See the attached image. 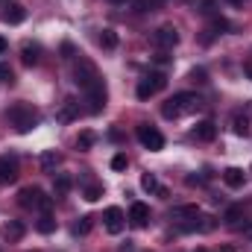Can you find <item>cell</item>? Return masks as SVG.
Returning a JSON list of instances; mask_svg holds the SVG:
<instances>
[{"instance_id":"1","label":"cell","mask_w":252,"mask_h":252,"mask_svg":"<svg viewBox=\"0 0 252 252\" xmlns=\"http://www.w3.org/2000/svg\"><path fill=\"white\" fill-rule=\"evenodd\" d=\"M202 109V100L196 97V94H188V91H179V94H173L164 106H161V115L167 118V121H173V118H182V115H190V112H199Z\"/></svg>"},{"instance_id":"2","label":"cell","mask_w":252,"mask_h":252,"mask_svg":"<svg viewBox=\"0 0 252 252\" xmlns=\"http://www.w3.org/2000/svg\"><path fill=\"white\" fill-rule=\"evenodd\" d=\"M6 121L15 126L18 132H30V129H35L38 126V112L32 109V106H27V103H15V106H9L6 109Z\"/></svg>"},{"instance_id":"3","label":"cell","mask_w":252,"mask_h":252,"mask_svg":"<svg viewBox=\"0 0 252 252\" xmlns=\"http://www.w3.org/2000/svg\"><path fill=\"white\" fill-rule=\"evenodd\" d=\"M103 76H100V70H97V64L91 62V59H85V56H79L76 62H73V82L82 88V91H88L94 82H100Z\"/></svg>"},{"instance_id":"4","label":"cell","mask_w":252,"mask_h":252,"mask_svg":"<svg viewBox=\"0 0 252 252\" xmlns=\"http://www.w3.org/2000/svg\"><path fill=\"white\" fill-rule=\"evenodd\" d=\"M18 202H21V208H35V211H50L53 208V196H47L41 188H35V185H30V188H24L18 193Z\"/></svg>"},{"instance_id":"5","label":"cell","mask_w":252,"mask_h":252,"mask_svg":"<svg viewBox=\"0 0 252 252\" xmlns=\"http://www.w3.org/2000/svg\"><path fill=\"white\" fill-rule=\"evenodd\" d=\"M164 85H167V76H164L161 70H150V73L138 82L135 94H138V100H150V97H153V94H158Z\"/></svg>"},{"instance_id":"6","label":"cell","mask_w":252,"mask_h":252,"mask_svg":"<svg viewBox=\"0 0 252 252\" xmlns=\"http://www.w3.org/2000/svg\"><path fill=\"white\" fill-rule=\"evenodd\" d=\"M135 135H138V141L150 150V153H158V150H164V135L156 129V126L150 124H141L138 129H135Z\"/></svg>"},{"instance_id":"7","label":"cell","mask_w":252,"mask_h":252,"mask_svg":"<svg viewBox=\"0 0 252 252\" xmlns=\"http://www.w3.org/2000/svg\"><path fill=\"white\" fill-rule=\"evenodd\" d=\"M106 97H109V94H106V82H103V79H100V82H94V85L85 91L88 112H91V115H100V112L106 109Z\"/></svg>"},{"instance_id":"8","label":"cell","mask_w":252,"mask_h":252,"mask_svg":"<svg viewBox=\"0 0 252 252\" xmlns=\"http://www.w3.org/2000/svg\"><path fill=\"white\" fill-rule=\"evenodd\" d=\"M103 223H106V232H109V235H121L124 226H126V214L118 208V205H112V208H106Z\"/></svg>"},{"instance_id":"9","label":"cell","mask_w":252,"mask_h":252,"mask_svg":"<svg viewBox=\"0 0 252 252\" xmlns=\"http://www.w3.org/2000/svg\"><path fill=\"white\" fill-rule=\"evenodd\" d=\"M153 41H156V47H161V50H173V47L179 44V32H176V27H158L156 35H153Z\"/></svg>"},{"instance_id":"10","label":"cell","mask_w":252,"mask_h":252,"mask_svg":"<svg viewBox=\"0 0 252 252\" xmlns=\"http://www.w3.org/2000/svg\"><path fill=\"white\" fill-rule=\"evenodd\" d=\"M18 179V156H0V188Z\"/></svg>"},{"instance_id":"11","label":"cell","mask_w":252,"mask_h":252,"mask_svg":"<svg viewBox=\"0 0 252 252\" xmlns=\"http://www.w3.org/2000/svg\"><path fill=\"white\" fill-rule=\"evenodd\" d=\"M0 235H3L9 244H15V241H21V238L27 235V226H24L21 220H6V223L0 226Z\"/></svg>"},{"instance_id":"12","label":"cell","mask_w":252,"mask_h":252,"mask_svg":"<svg viewBox=\"0 0 252 252\" xmlns=\"http://www.w3.org/2000/svg\"><path fill=\"white\" fill-rule=\"evenodd\" d=\"M129 223H132L135 229H144V226L150 223V208H147L144 202H132V208H129Z\"/></svg>"},{"instance_id":"13","label":"cell","mask_w":252,"mask_h":252,"mask_svg":"<svg viewBox=\"0 0 252 252\" xmlns=\"http://www.w3.org/2000/svg\"><path fill=\"white\" fill-rule=\"evenodd\" d=\"M24 18H27V9H24L21 3L9 0V3L3 6V21H6V24H21Z\"/></svg>"},{"instance_id":"14","label":"cell","mask_w":252,"mask_h":252,"mask_svg":"<svg viewBox=\"0 0 252 252\" xmlns=\"http://www.w3.org/2000/svg\"><path fill=\"white\" fill-rule=\"evenodd\" d=\"M193 138L196 141H214L217 138V124L214 121H199L193 126Z\"/></svg>"},{"instance_id":"15","label":"cell","mask_w":252,"mask_h":252,"mask_svg":"<svg viewBox=\"0 0 252 252\" xmlns=\"http://www.w3.org/2000/svg\"><path fill=\"white\" fill-rule=\"evenodd\" d=\"M223 182H226L232 190H238V188H244V182H247V173H244L241 167H226V170H223Z\"/></svg>"},{"instance_id":"16","label":"cell","mask_w":252,"mask_h":252,"mask_svg":"<svg viewBox=\"0 0 252 252\" xmlns=\"http://www.w3.org/2000/svg\"><path fill=\"white\" fill-rule=\"evenodd\" d=\"M141 188L147 190V193H156V196H161V199H167V188L153 176V173H144L141 176Z\"/></svg>"},{"instance_id":"17","label":"cell","mask_w":252,"mask_h":252,"mask_svg":"<svg viewBox=\"0 0 252 252\" xmlns=\"http://www.w3.org/2000/svg\"><path fill=\"white\" fill-rule=\"evenodd\" d=\"M76 115H79V103H76V100H64L62 109H59V115H56V121H59V124H70Z\"/></svg>"},{"instance_id":"18","label":"cell","mask_w":252,"mask_h":252,"mask_svg":"<svg viewBox=\"0 0 252 252\" xmlns=\"http://www.w3.org/2000/svg\"><path fill=\"white\" fill-rule=\"evenodd\" d=\"M38 56H41V47L38 44H32V41H24L21 44V62L24 64H35Z\"/></svg>"},{"instance_id":"19","label":"cell","mask_w":252,"mask_h":252,"mask_svg":"<svg viewBox=\"0 0 252 252\" xmlns=\"http://www.w3.org/2000/svg\"><path fill=\"white\" fill-rule=\"evenodd\" d=\"M196 214H199L196 205H176V208L170 211V220H179V223H182V220H190V217H196Z\"/></svg>"},{"instance_id":"20","label":"cell","mask_w":252,"mask_h":252,"mask_svg":"<svg viewBox=\"0 0 252 252\" xmlns=\"http://www.w3.org/2000/svg\"><path fill=\"white\" fill-rule=\"evenodd\" d=\"M232 132H235V135H241V138H247V135H250V118H247V115H241V112H238V115H232Z\"/></svg>"},{"instance_id":"21","label":"cell","mask_w":252,"mask_h":252,"mask_svg":"<svg viewBox=\"0 0 252 252\" xmlns=\"http://www.w3.org/2000/svg\"><path fill=\"white\" fill-rule=\"evenodd\" d=\"M35 229H38L41 235H50V232H56V220H53V214H50V211H44V214L38 217Z\"/></svg>"},{"instance_id":"22","label":"cell","mask_w":252,"mask_h":252,"mask_svg":"<svg viewBox=\"0 0 252 252\" xmlns=\"http://www.w3.org/2000/svg\"><path fill=\"white\" fill-rule=\"evenodd\" d=\"M70 188H73V179H70V173H56V185H53L56 196H64Z\"/></svg>"},{"instance_id":"23","label":"cell","mask_w":252,"mask_h":252,"mask_svg":"<svg viewBox=\"0 0 252 252\" xmlns=\"http://www.w3.org/2000/svg\"><path fill=\"white\" fill-rule=\"evenodd\" d=\"M100 47L115 50V47H118V32H115V30H103V32H100Z\"/></svg>"},{"instance_id":"24","label":"cell","mask_w":252,"mask_h":252,"mask_svg":"<svg viewBox=\"0 0 252 252\" xmlns=\"http://www.w3.org/2000/svg\"><path fill=\"white\" fill-rule=\"evenodd\" d=\"M241 217H244V208H241V205H229V208H226V214H223V220H226L229 226H238V223H241Z\"/></svg>"},{"instance_id":"25","label":"cell","mask_w":252,"mask_h":252,"mask_svg":"<svg viewBox=\"0 0 252 252\" xmlns=\"http://www.w3.org/2000/svg\"><path fill=\"white\" fill-rule=\"evenodd\" d=\"M226 30H229V21H226V18H214V21H211V27H208L205 32H208V35H223Z\"/></svg>"},{"instance_id":"26","label":"cell","mask_w":252,"mask_h":252,"mask_svg":"<svg viewBox=\"0 0 252 252\" xmlns=\"http://www.w3.org/2000/svg\"><path fill=\"white\" fill-rule=\"evenodd\" d=\"M82 193H85V199H88V202H97V199L103 196V185L91 182V185H85V190H82Z\"/></svg>"},{"instance_id":"27","label":"cell","mask_w":252,"mask_h":252,"mask_svg":"<svg viewBox=\"0 0 252 252\" xmlns=\"http://www.w3.org/2000/svg\"><path fill=\"white\" fill-rule=\"evenodd\" d=\"M94 147V132H82L76 138V150H91Z\"/></svg>"},{"instance_id":"28","label":"cell","mask_w":252,"mask_h":252,"mask_svg":"<svg viewBox=\"0 0 252 252\" xmlns=\"http://www.w3.org/2000/svg\"><path fill=\"white\" fill-rule=\"evenodd\" d=\"M91 232V217H79L73 223V235H88Z\"/></svg>"},{"instance_id":"29","label":"cell","mask_w":252,"mask_h":252,"mask_svg":"<svg viewBox=\"0 0 252 252\" xmlns=\"http://www.w3.org/2000/svg\"><path fill=\"white\" fill-rule=\"evenodd\" d=\"M56 164H59V156H56V153H53V150H50V153H44V156H41V167H44V170H53V167H56Z\"/></svg>"},{"instance_id":"30","label":"cell","mask_w":252,"mask_h":252,"mask_svg":"<svg viewBox=\"0 0 252 252\" xmlns=\"http://www.w3.org/2000/svg\"><path fill=\"white\" fill-rule=\"evenodd\" d=\"M196 9H199L202 15H214V9H217V0H199V3H196Z\"/></svg>"},{"instance_id":"31","label":"cell","mask_w":252,"mask_h":252,"mask_svg":"<svg viewBox=\"0 0 252 252\" xmlns=\"http://www.w3.org/2000/svg\"><path fill=\"white\" fill-rule=\"evenodd\" d=\"M0 82H9V85L15 82V73H12L9 64H0Z\"/></svg>"},{"instance_id":"32","label":"cell","mask_w":252,"mask_h":252,"mask_svg":"<svg viewBox=\"0 0 252 252\" xmlns=\"http://www.w3.org/2000/svg\"><path fill=\"white\" fill-rule=\"evenodd\" d=\"M126 164H129V161H126V156H121V153L112 158V170H126Z\"/></svg>"},{"instance_id":"33","label":"cell","mask_w":252,"mask_h":252,"mask_svg":"<svg viewBox=\"0 0 252 252\" xmlns=\"http://www.w3.org/2000/svg\"><path fill=\"white\" fill-rule=\"evenodd\" d=\"M190 79H193V82H205V70H202V67H193V70H190Z\"/></svg>"},{"instance_id":"34","label":"cell","mask_w":252,"mask_h":252,"mask_svg":"<svg viewBox=\"0 0 252 252\" xmlns=\"http://www.w3.org/2000/svg\"><path fill=\"white\" fill-rule=\"evenodd\" d=\"M185 182H188L190 188H193V185H202V176H188V179H185Z\"/></svg>"},{"instance_id":"35","label":"cell","mask_w":252,"mask_h":252,"mask_svg":"<svg viewBox=\"0 0 252 252\" xmlns=\"http://www.w3.org/2000/svg\"><path fill=\"white\" fill-rule=\"evenodd\" d=\"M135 12H147V0H135Z\"/></svg>"},{"instance_id":"36","label":"cell","mask_w":252,"mask_h":252,"mask_svg":"<svg viewBox=\"0 0 252 252\" xmlns=\"http://www.w3.org/2000/svg\"><path fill=\"white\" fill-rule=\"evenodd\" d=\"M156 62H158V64H164V62H170V56H167V53H164V50H161V53H158V56H156Z\"/></svg>"},{"instance_id":"37","label":"cell","mask_w":252,"mask_h":252,"mask_svg":"<svg viewBox=\"0 0 252 252\" xmlns=\"http://www.w3.org/2000/svg\"><path fill=\"white\" fill-rule=\"evenodd\" d=\"M226 3H229V6H238V9H241V6H244L247 0H226Z\"/></svg>"},{"instance_id":"38","label":"cell","mask_w":252,"mask_h":252,"mask_svg":"<svg viewBox=\"0 0 252 252\" xmlns=\"http://www.w3.org/2000/svg\"><path fill=\"white\" fill-rule=\"evenodd\" d=\"M6 47H9V44H6V38H0V56L6 53Z\"/></svg>"},{"instance_id":"39","label":"cell","mask_w":252,"mask_h":252,"mask_svg":"<svg viewBox=\"0 0 252 252\" xmlns=\"http://www.w3.org/2000/svg\"><path fill=\"white\" fill-rule=\"evenodd\" d=\"M244 70H247V76L252 79V62H247V64H244Z\"/></svg>"},{"instance_id":"40","label":"cell","mask_w":252,"mask_h":252,"mask_svg":"<svg viewBox=\"0 0 252 252\" xmlns=\"http://www.w3.org/2000/svg\"><path fill=\"white\" fill-rule=\"evenodd\" d=\"M109 3H126V0H109Z\"/></svg>"},{"instance_id":"41","label":"cell","mask_w":252,"mask_h":252,"mask_svg":"<svg viewBox=\"0 0 252 252\" xmlns=\"http://www.w3.org/2000/svg\"><path fill=\"white\" fill-rule=\"evenodd\" d=\"M193 252H208V250H193Z\"/></svg>"},{"instance_id":"42","label":"cell","mask_w":252,"mask_h":252,"mask_svg":"<svg viewBox=\"0 0 252 252\" xmlns=\"http://www.w3.org/2000/svg\"><path fill=\"white\" fill-rule=\"evenodd\" d=\"M0 3H3V6H6V3H9V0H0Z\"/></svg>"},{"instance_id":"43","label":"cell","mask_w":252,"mask_h":252,"mask_svg":"<svg viewBox=\"0 0 252 252\" xmlns=\"http://www.w3.org/2000/svg\"><path fill=\"white\" fill-rule=\"evenodd\" d=\"M250 170H252V167H250Z\"/></svg>"}]
</instances>
